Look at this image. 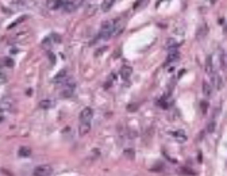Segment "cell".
Instances as JSON below:
<instances>
[{
  "mask_svg": "<svg viewBox=\"0 0 227 176\" xmlns=\"http://www.w3.org/2000/svg\"><path fill=\"white\" fill-rule=\"evenodd\" d=\"M76 90V83L72 79H66L64 83V88L61 91V96L62 98H72Z\"/></svg>",
  "mask_w": 227,
  "mask_h": 176,
  "instance_id": "1",
  "label": "cell"
},
{
  "mask_svg": "<svg viewBox=\"0 0 227 176\" xmlns=\"http://www.w3.org/2000/svg\"><path fill=\"white\" fill-rule=\"evenodd\" d=\"M53 173V167L51 165H39L34 169V176H51Z\"/></svg>",
  "mask_w": 227,
  "mask_h": 176,
  "instance_id": "2",
  "label": "cell"
},
{
  "mask_svg": "<svg viewBox=\"0 0 227 176\" xmlns=\"http://www.w3.org/2000/svg\"><path fill=\"white\" fill-rule=\"evenodd\" d=\"M124 26H126L124 20H122V19H118L116 22L114 23V27H112V37H116V35L122 34V31L124 30Z\"/></svg>",
  "mask_w": 227,
  "mask_h": 176,
  "instance_id": "3",
  "label": "cell"
},
{
  "mask_svg": "<svg viewBox=\"0 0 227 176\" xmlns=\"http://www.w3.org/2000/svg\"><path fill=\"white\" fill-rule=\"evenodd\" d=\"M66 0H46V6L49 10H61Z\"/></svg>",
  "mask_w": 227,
  "mask_h": 176,
  "instance_id": "4",
  "label": "cell"
},
{
  "mask_svg": "<svg viewBox=\"0 0 227 176\" xmlns=\"http://www.w3.org/2000/svg\"><path fill=\"white\" fill-rule=\"evenodd\" d=\"M92 118H93V110L91 107H85L80 113V121L81 122H88L89 123V121L92 119Z\"/></svg>",
  "mask_w": 227,
  "mask_h": 176,
  "instance_id": "5",
  "label": "cell"
},
{
  "mask_svg": "<svg viewBox=\"0 0 227 176\" xmlns=\"http://www.w3.org/2000/svg\"><path fill=\"white\" fill-rule=\"evenodd\" d=\"M14 104H15L14 99H11V98H3L1 102H0V108H1V111L11 110V108L14 107Z\"/></svg>",
  "mask_w": 227,
  "mask_h": 176,
  "instance_id": "6",
  "label": "cell"
},
{
  "mask_svg": "<svg viewBox=\"0 0 227 176\" xmlns=\"http://www.w3.org/2000/svg\"><path fill=\"white\" fill-rule=\"evenodd\" d=\"M65 80H66V71L65 69H62V71H60L58 73L54 76V79H53V83L54 84H64L65 83Z\"/></svg>",
  "mask_w": 227,
  "mask_h": 176,
  "instance_id": "7",
  "label": "cell"
},
{
  "mask_svg": "<svg viewBox=\"0 0 227 176\" xmlns=\"http://www.w3.org/2000/svg\"><path fill=\"white\" fill-rule=\"evenodd\" d=\"M211 85H212L214 88H216V90H222L223 83H222V77L218 73L212 74V77H211Z\"/></svg>",
  "mask_w": 227,
  "mask_h": 176,
  "instance_id": "8",
  "label": "cell"
},
{
  "mask_svg": "<svg viewBox=\"0 0 227 176\" xmlns=\"http://www.w3.org/2000/svg\"><path fill=\"white\" fill-rule=\"evenodd\" d=\"M54 106H55V102L53 99H43V100L39 102V107L42 108V110H50Z\"/></svg>",
  "mask_w": 227,
  "mask_h": 176,
  "instance_id": "9",
  "label": "cell"
},
{
  "mask_svg": "<svg viewBox=\"0 0 227 176\" xmlns=\"http://www.w3.org/2000/svg\"><path fill=\"white\" fill-rule=\"evenodd\" d=\"M74 10H77V6L73 3V0L70 1V0H66V3L64 4V7L61 8L62 12H66V14H69V12H73Z\"/></svg>",
  "mask_w": 227,
  "mask_h": 176,
  "instance_id": "10",
  "label": "cell"
},
{
  "mask_svg": "<svg viewBox=\"0 0 227 176\" xmlns=\"http://www.w3.org/2000/svg\"><path fill=\"white\" fill-rule=\"evenodd\" d=\"M173 137H174V140L178 141V142H185L187 140H188V137H187V134H185V131L184 130L173 131Z\"/></svg>",
  "mask_w": 227,
  "mask_h": 176,
  "instance_id": "11",
  "label": "cell"
},
{
  "mask_svg": "<svg viewBox=\"0 0 227 176\" xmlns=\"http://www.w3.org/2000/svg\"><path fill=\"white\" fill-rule=\"evenodd\" d=\"M131 73H133V68H131V67L124 65V67H122V69H120V77H122L123 80H128V77L131 76Z\"/></svg>",
  "mask_w": 227,
  "mask_h": 176,
  "instance_id": "12",
  "label": "cell"
},
{
  "mask_svg": "<svg viewBox=\"0 0 227 176\" xmlns=\"http://www.w3.org/2000/svg\"><path fill=\"white\" fill-rule=\"evenodd\" d=\"M89 131H91V126H89L88 122H81L80 126H78V134L83 137L85 134H88Z\"/></svg>",
  "mask_w": 227,
  "mask_h": 176,
  "instance_id": "13",
  "label": "cell"
},
{
  "mask_svg": "<svg viewBox=\"0 0 227 176\" xmlns=\"http://www.w3.org/2000/svg\"><path fill=\"white\" fill-rule=\"evenodd\" d=\"M212 85L208 84V83H203V87H201V90H203V95H204V98H211V95H212Z\"/></svg>",
  "mask_w": 227,
  "mask_h": 176,
  "instance_id": "14",
  "label": "cell"
},
{
  "mask_svg": "<svg viewBox=\"0 0 227 176\" xmlns=\"http://www.w3.org/2000/svg\"><path fill=\"white\" fill-rule=\"evenodd\" d=\"M115 3H116V0H104V1L101 3V11L103 12L110 11Z\"/></svg>",
  "mask_w": 227,
  "mask_h": 176,
  "instance_id": "15",
  "label": "cell"
},
{
  "mask_svg": "<svg viewBox=\"0 0 227 176\" xmlns=\"http://www.w3.org/2000/svg\"><path fill=\"white\" fill-rule=\"evenodd\" d=\"M212 71H214V65H212V57L207 56V58H205V72H207V73H212Z\"/></svg>",
  "mask_w": 227,
  "mask_h": 176,
  "instance_id": "16",
  "label": "cell"
},
{
  "mask_svg": "<svg viewBox=\"0 0 227 176\" xmlns=\"http://www.w3.org/2000/svg\"><path fill=\"white\" fill-rule=\"evenodd\" d=\"M18 154H19L20 157H30V156H31V149L26 148V146H22V148H19Z\"/></svg>",
  "mask_w": 227,
  "mask_h": 176,
  "instance_id": "17",
  "label": "cell"
},
{
  "mask_svg": "<svg viewBox=\"0 0 227 176\" xmlns=\"http://www.w3.org/2000/svg\"><path fill=\"white\" fill-rule=\"evenodd\" d=\"M178 57H180V54H178V51L176 50V49H170V51H169V56H168V61L170 63V61H176V60H178Z\"/></svg>",
  "mask_w": 227,
  "mask_h": 176,
  "instance_id": "18",
  "label": "cell"
},
{
  "mask_svg": "<svg viewBox=\"0 0 227 176\" xmlns=\"http://www.w3.org/2000/svg\"><path fill=\"white\" fill-rule=\"evenodd\" d=\"M207 31H208L207 26H205V24H203V26H201V27L197 30V35H196V38H197V40H201L203 37H205V35H207Z\"/></svg>",
  "mask_w": 227,
  "mask_h": 176,
  "instance_id": "19",
  "label": "cell"
},
{
  "mask_svg": "<svg viewBox=\"0 0 227 176\" xmlns=\"http://www.w3.org/2000/svg\"><path fill=\"white\" fill-rule=\"evenodd\" d=\"M51 45H54V42H53V40H51V37H47V38H45V40L42 41V47L46 49V50H49Z\"/></svg>",
  "mask_w": 227,
  "mask_h": 176,
  "instance_id": "20",
  "label": "cell"
},
{
  "mask_svg": "<svg viewBox=\"0 0 227 176\" xmlns=\"http://www.w3.org/2000/svg\"><path fill=\"white\" fill-rule=\"evenodd\" d=\"M14 60L10 58V57H6V58H3V67H6V68H14Z\"/></svg>",
  "mask_w": 227,
  "mask_h": 176,
  "instance_id": "21",
  "label": "cell"
},
{
  "mask_svg": "<svg viewBox=\"0 0 227 176\" xmlns=\"http://www.w3.org/2000/svg\"><path fill=\"white\" fill-rule=\"evenodd\" d=\"M26 19H27V16H20V18H18V19L15 20V22H12L11 24L8 26V30H10V28H12V27H15L16 24H19V23H22L23 20H26Z\"/></svg>",
  "mask_w": 227,
  "mask_h": 176,
  "instance_id": "22",
  "label": "cell"
},
{
  "mask_svg": "<svg viewBox=\"0 0 227 176\" xmlns=\"http://www.w3.org/2000/svg\"><path fill=\"white\" fill-rule=\"evenodd\" d=\"M215 129H216L215 121H211L210 123L207 125V131H208V133H214V131H215Z\"/></svg>",
  "mask_w": 227,
  "mask_h": 176,
  "instance_id": "23",
  "label": "cell"
},
{
  "mask_svg": "<svg viewBox=\"0 0 227 176\" xmlns=\"http://www.w3.org/2000/svg\"><path fill=\"white\" fill-rule=\"evenodd\" d=\"M166 44H168V47H169V49H174V47L177 46V42L174 40H172V38H169V40L166 41Z\"/></svg>",
  "mask_w": 227,
  "mask_h": 176,
  "instance_id": "24",
  "label": "cell"
},
{
  "mask_svg": "<svg viewBox=\"0 0 227 176\" xmlns=\"http://www.w3.org/2000/svg\"><path fill=\"white\" fill-rule=\"evenodd\" d=\"M124 156H126L127 159L133 160L134 159V150L133 149H126V150H124Z\"/></svg>",
  "mask_w": 227,
  "mask_h": 176,
  "instance_id": "25",
  "label": "cell"
},
{
  "mask_svg": "<svg viewBox=\"0 0 227 176\" xmlns=\"http://www.w3.org/2000/svg\"><path fill=\"white\" fill-rule=\"evenodd\" d=\"M96 11H97V6H92V7H89L88 10H87V12H88L87 15H88V16H91V15H93V14H95Z\"/></svg>",
  "mask_w": 227,
  "mask_h": 176,
  "instance_id": "26",
  "label": "cell"
},
{
  "mask_svg": "<svg viewBox=\"0 0 227 176\" xmlns=\"http://www.w3.org/2000/svg\"><path fill=\"white\" fill-rule=\"evenodd\" d=\"M50 37H51V40H53L54 44H60V42H61V37H60L58 34H55V33H54V34H51Z\"/></svg>",
  "mask_w": 227,
  "mask_h": 176,
  "instance_id": "27",
  "label": "cell"
},
{
  "mask_svg": "<svg viewBox=\"0 0 227 176\" xmlns=\"http://www.w3.org/2000/svg\"><path fill=\"white\" fill-rule=\"evenodd\" d=\"M200 107H201V113L205 114L207 113V108H208V102H204V100H203V102L200 103Z\"/></svg>",
  "mask_w": 227,
  "mask_h": 176,
  "instance_id": "28",
  "label": "cell"
},
{
  "mask_svg": "<svg viewBox=\"0 0 227 176\" xmlns=\"http://www.w3.org/2000/svg\"><path fill=\"white\" fill-rule=\"evenodd\" d=\"M105 50H107V46H103V47H100V49H97V50L95 51V56H96V57L101 56V54H103Z\"/></svg>",
  "mask_w": 227,
  "mask_h": 176,
  "instance_id": "29",
  "label": "cell"
},
{
  "mask_svg": "<svg viewBox=\"0 0 227 176\" xmlns=\"http://www.w3.org/2000/svg\"><path fill=\"white\" fill-rule=\"evenodd\" d=\"M6 81H7V74L4 73V71H1V72H0V83L4 84Z\"/></svg>",
  "mask_w": 227,
  "mask_h": 176,
  "instance_id": "30",
  "label": "cell"
},
{
  "mask_svg": "<svg viewBox=\"0 0 227 176\" xmlns=\"http://www.w3.org/2000/svg\"><path fill=\"white\" fill-rule=\"evenodd\" d=\"M138 108V104L135 103V104H128L127 106V111H135Z\"/></svg>",
  "mask_w": 227,
  "mask_h": 176,
  "instance_id": "31",
  "label": "cell"
},
{
  "mask_svg": "<svg viewBox=\"0 0 227 176\" xmlns=\"http://www.w3.org/2000/svg\"><path fill=\"white\" fill-rule=\"evenodd\" d=\"M49 58H50V61L54 64L55 63V57H54V54H51V53H49Z\"/></svg>",
  "mask_w": 227,
  "mask_h": 176,
  "instance_id": "32",
  "label": "cell"
},
{
  "mask_svg": "<svg viewBox=\"0 0 227 176\" xmlns=\"http://www.w3.org/2000/svg\"><path fill=\"white\" fill-rule=\"evenodd\" d=\"M208 1H210V3H211V4H215V3H216V1H219V0H208Z\"/></svg>",
  "mask_w": 227,
  "mask_h": 176,
  "instance_id": "33",
  "label": "cell"
}]
</instances>
